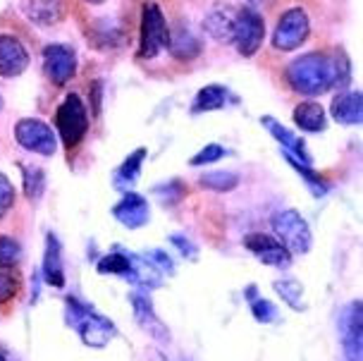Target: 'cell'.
<instances>
[{
    "instance_id": "18",
    "label": "cell",
    "mask_w": 363,
    "mask_h": 361,
    "mask_svg": "<svg viewBox=\"0 0 363 361\" xmlns=\"http://www.w3.org/2000/svg\"><path fill=\"white\" fill-rule=\"evenodd\" d=\"M206 31L220 43H230L232 41V29H235V15L230 12V8H216L206 17L203 22Z\"/></svg>"
},
{
    "instance_id": "7",
    "label": "cell",
    "mask_w": 363,
    "mask_h": 361,
    "mask_svg": "<svg viewBox=\"0 0 363 361\" xmlns=\"http://www.w3.org/2000/svg\"><path fill=\"white\" fill-rule=\"evenodd\" d=\"M308 17L301 8H291L280 17L275 27V34H272V46L277 50H294L299 48L308 36Z\"/></svg>"
},
{
    "instance_id": "26",
    "label": "cell",
    "mask_w": 363,
    "mask_h": 361,
    "mask_svg": "<svg viewBox=\"0 0 363 361\" xmlns=\"http://www.w3.org/2000/svg\"><path fill=\"white\" fill-rule=\"evenodd\" d=\"M289 160V165L294 167L299 175L306 179V184L311 187V191H313L315 196H323L328 191V187H325V182H323V177L318 175V172H313L311 170V165H306V163H301V160H296V158H291V156H284Z\"/></svg>"
},
{
    "instance_id": "37",
    "label": "cell",
    "mask_w": 363,
    "mask_h": 361,
    "mask_svg": "<svg viewBox=\"0 0 363 361\" xmlns=\"http://www.w3.org/2000/svg\"><path fill=\"white\" fill-rule=\"evenodd\" d=\"M0 361H8V359H5V357H3V354H0Z\"/></svg>"
},
{
    "instance_id": "36",
    "label": "cell",
    "mask_w": 363,
    "mask_h": 361,
    "mask_svg": "<svg viewBox=\"0 0 363 361\" xmlns=\"http://www.w3.org/2000/svg\"><path fill=\"white\" fill-rule=\"evenodd\" d=\"M86 3H94V5H99V3H103V0H86Z\"/></svg>"
},
{
    "instance_id": "8",
    "label": "cell",
    "mask_w": 363,
    "mask_h": 361,
    "mask_svg": "<svg viewBox=\"0 0 363 361\" xmlns=\"http://www.w3.org/2000/svg\"><path fill=\"white\" fill-rule=\"evenodd\" d=\"M342 347L347 361H363V304L361 299L352 301L340 318Z\"/></svg>"
},
{
    "instance_id": "23",
    "label": "cell",
    "mask_w": 363,
    "mask_h": 361,
    "mask_svg": "<svg viewBox=\"0 0 363 361\" xmlns=\"http://www.w3.org/2000/svg\"><path fill=\"white\" fill-rule=\"evenodd\" d=\"M272 289H275L284 304L289 309H294V311H303V309H306V304H303V285L299 280H294V278L275 280L272 282Z\"/></svg>"
},
{
    "instance_id": "11",
    "label": "cell",
    "mask_w": 363,
    "mask_h": 361,
    "mask_svg": "<svg viewBox=\"0 0 363 361\" xmlns=\"http://www.w3.org/2000/svg\"><path fill=\"white\" fill-rule=\"evenodd\" d=\"M43 67L45 74L53 79L57 87H65L77 72V55L69 46H48L43 50Z\"/></svg>"
},
{
    "instance_id": "27",
    "label": "cell",
    "mask_w": 363,
    "mask_h": 361,
    "mask_svg": "<svg viewBox=\"0 0 363 361\" xmlns=\"http://www.w3.org/2000/svg\"><path fill=\"white\" fill-rule=\"evenodd\" d=\"M19 259H22V247L12 240V237L0 235V266H17Z\"/></svg>"
},
{
    "instance_id": "3",
    "label": "cell",
    "mask_w": 363,
    "mask_h": 361,
    "mask_svg": "<svg viewBox=\"0 0 363 361\" xmlns=\"http://www.w3.org/2000/svg\"><path fill=\"white\" fill-rule=\"evenodd\" d=\"M272 232H275L277 242L282 244L289 254H306L311 249V228L308 223L303 221V216L299 211H282L272 218Z\"/></svg>"
},
{
    "instance_id": "19",
    "label": "cell",
    "mask_w": 363,
    "mask_h": 361,
    "mask_svg": "<svg viewBox=\"0 0 363 361\" xmlns=\"http://www.w3.org/2000/svg\"><path fill=\"white\" fill-rule=\"evenodd\" d=\"M291 118H294V125H299L301 130H306V132H323L328 125L325 111H323V108L313 101L299 103Z\"/></svg>"
},
{
    "instance_id": "6",
    "label": "cell",
    "mask_w": 363,
    "mask_h": 361,
    "mask_svg": "<svg viewBox=\"0 0 363 361\" xmlns=\"http://www.w3.org/2000/svg\"><path fill=\"white\" fill-rule=\"evenodd\" d=\"M265 36V22L256 10L242 8L235 12V29H232V41L237 43V50L246 57H251L261 48Z\"/></svg>"
},
{
    "instance_id": "30",
    "label": "cell",
    "mask_w": 363,
    "mask_h": 361,
    "mask_svg": "<svg viewBox=\"0 0 363 361\" xmlns=\"http://www.w3.org/2000/svg\"><path fill=\"white\" fill-rule=\"evenodd\" d=\"M144 259L151 263V266L158 270L160 275H174V263L170 256L165 254L163 249H151V251H146V256Z\"/></svg>"
},
{
    "instance_id": "38",
    "label": "cell",
    "mask_w": 363,
    "mask_h": 361,
    "mask_svg": "<svg viewBox=\"0 0 363 361\" xmlns=\"http://www.w3.org/2000/svg\"><path fill=\"white\" fill-rule=\"evenodd\" d=\"M0 111H3V99H0Z\"/></svg>"
},
{
    "instance_id": "2",
    "label": "cell",
    "mask_w": 363,
    "mask_h": 361,
    "mask_svg": "<svg viewBox=\"0 0 363 361\" xmlns=\"http://www.w3.org/2000/svg\"><path fill=\"white\" fill-rule=\"evenodd\" d=\"M67 323L79 331L84 345L96 347V350L106 347L118 335L115 326L110 323L106 316L94 311V306L84 304L77 296H67Z\"/></svg>"
},
{
    "instance_id": "24",
    "label": "cell",
    "mask_w": 363,
    "mask_h": 361,
    "mask_svg": "<svg viewBox=\"0 0 363 361\" xmlns=\"http://www.w3.org/2000/svg\"><path fill=\"white\" fill-rule=\"evenodd\" d=\"M146 160V148H136V151L129 156L118 172H115V179H118V187H129L139 179L141 172V163Z\"/></svg>"
},
{
    "instance_id": "25",
    "label": "cell",
    "mask_w": 363,
    "mask_h": 361,
    "mask_svg": "<svg viewBox=\"0 0 363 361\" xmlns=\"http://www.w3.org/2000/svg\"><path fill=\"white\" fill-rule=\"evenodd\" d=\"M199 182H201V187L213 189V191H232L239 184V175H235V172H227V170L208 172V175H203Z\"/></svg>"
},
{
    "instance_id": "28",
    "label": "cell",
    "mask_w": 363,
    "mask_h": 361,
    "mask_svg": "<svg viewBox=\"0 0 363 361\" xmlns=\"http://www.w3.org/2000/svg\"><path fill=\"white\" fill-rule=\"evenodd\" d=\"M17 289H19V280L15 270L8 266H0V304L10 301L17 294Z\"/></svg>"
},
{
    "instance_id": "35",
    "label": "cell",
    "mask_w": 363,
    "mask_h": 361,
    "mask_svg": "<svg viewBox=\"0 0 363 361\" xmlns=\"http://www.w3.org/2000/svg\"><path fill=\"white\" fill-rule=\"evenodd\" d=\"M249 3H254V5H263V3H268V0H249Z\"/></svg>"
},
{
    "instance_id": "22",
    "label": "cell",
    "mask_w": 363,
    "mask_h": 361,
    "mask_svg": "<svg viewBox=\"0 0 363 361\" xmlns=\"http://www.w3.org/2000/svg\"><path fill=\"white\" fill-rule=\"evenodd\" d=\"M167 48H170V53L177 57V60H191V57H196L201 53L196 36H194L189 29H179V31H174V34H170Z\"/></svg>"
},
{
    "instance_id": "5",
    "label": "cell",
    "mask_w": 363,
    "mask_h": 361,
    "mask_svg": "<svg viewBox=\"0 0 363 361\" xmlns=\"http://www.w3.org/2000/svg\"><path fill=\"white\" fill-rule=\"evenodd\" d=\"M170 41V29L160 12L158 5L148 3L144 5V15H141V43H139V57H155L163 48H167Z\"/></svg>"
},
{
    "instance_id": "20",
    "label": "cell",
    "mask_w": 363,
    "mask_h": 361,
    "mask_svg": "<svg viewBox=\"0 0 363 361\" xmlns=\"http://www.w3.org/2000/svg\"><path fill=\"white\" fill-rule=\"evenodd\" d=\"M29 17L36 24H55L65 17V5L62 0H31L29 3Z\"/></svg>"
},
{
    "instance_id": "31",
    "label": "cell",
    "mask_w": 363,
    "mask_h": 361,
    "mask_svg": "<svg viewBox=\"0 0 363 361\" xmlns=\"http://www.w3.org/2000/svg\"><path fill=\"white\" fill-rule=\"evenodd\" d=\"M251 313L258 323H272L277 318V309L268 299H251Z\"/></svg>"
},
{
    "instance_id": "16",
    "label": "cell",
    "mask_w": 363,
    "mask_h": 361,
    "mask_svg": "<svg viewBox=\"0 0 363 361\" xmlns=\"http://www.w3.org/2000/svg\"><path fill=\"white\" fill-rule=\"evenodd\" d=\"M333 118L342 125H361L363 120V96L361 91H345L333 101Z\"/></svg>"
},
{
    "instance_id": "34",
    "label": "cell",
    "mask_w": 363,
    "mask_h": 361,
    "mask_svg": "<svg viewBox=\"0 0 363 361\" xmlns=\"http://www.w3.org/2000/svg\"><path fill=\"white\" fill-rule=\"evenodd\" d=\"M170 242L174 244V247H177L179 249V254L182 256H184V259H196V256H199V249L196 247H194V244L189 242V240H186V237H182V235H172L170 237Z\"/></svg>"
},
{
    "instance_id": "4",
    "label": "cell",
    "mask_w": 363,
    "mask_h": 361,
    "mask_svg": "<svg viewBox=\"0 0 363 361\" xmlns=\"http://www.w3.org/2000/svg\"><path fill=\"white\" fill-rule=\"evenodd\" d=\"M57 132L62 137V144L67 148H74L84 139V134L89 130V118H86V106L77 94H69L62 101V106L57 108L55 115Z\"/></svg>"
},
{
    "instance_id": "32",
    "label": "cell",
    "mask_w": 363,
    "mask_h": 361,
    "mask_svg": "<svg viewBox=\"0 0 363 361\" xmlns=\"http://www.w3.org/2000/svg\"><path fill=\"white\" fill-rule=\"evenodd\" d=\"M227 151L220 144H206L196 156L191 158V165H206V163H216V160L225 158Z\"/></svg>"
},
{
    "instance_id": "15",
    "label": "cell",
    "mask_w": 363,
    "mask_h": 361,
    "mask_svg": "<svg viewBox=\"0 0 363 361\" xmlns=\"http://www.w3.org/2000/svg\"><path fill=\"white\" fill-rule=\"evenodd\" d=\"M129 301H132V309H134V316H136V323L144 328L146 333H151L153 338L158 340H167V328L160 323V318L155 316L153 311V301L148 292H132L129 294Z\"/></svg>"
},
{
    "instance_id": "1",
    "label": "cell",
    "mask_w": 363,
    "mask_h": 361,
    "mask_svg": "<svg viewBox=\"0 0 363 361\" xmlns=\"http://www.w3.org/2000/svg\"><path fill=\"white\" fill-rule=\"evenodd\" d=\"M287 82L294 91L320 96L335 87V60L325 53H306L287 70Z\"/></svg>"
},
{
    "instance_id": "10",
    "label": "cell",
    "mask_w": 363,
    "mask_h": 361,
    "mask_svg": "<svg viewBox=\"0 0 363 361\" xmlns=\"http://www.w3.org/2000/svg\"><path fill=\"white\" fill-rule=\"evenodd\" d=\"M244 247L249 249L258 261L265 263V266H272V268H289V263H291V254L282 247L280 242L275 240V237H270V235H261V232H251V235H246Z\"/></svg>"
},
{
    "instance_id": "13",
    "label": "cell",
    "mask_w": 363,
    "mask_h": 361,
    "mask_svg": "<svg viewBox=\"0 0 363 361\" xmlns=\"http://www.w3.org/2000/svg\"><path fill=\"white\" fill-rule=\"evenodd\" d=\"M261 122L265 125V130H268L272 137H275L282 144V153H284V156H291V158L301 160V163L311 165V156H308V151H306V141L296 137L294 132H289L287 127H282L280 122H277L275 118H270V115H263Z\"/></svg>"
},
{
    "instance_id": "12",
    "label": "cell",
    "mask_w": 363,
    "mask_h": 361,
    "mask_svg": "<svg viewBox=\"0 0 363 361\" xmlns=\"http://www.w3.org/2000/svg\"><path fill=\"white\" fill-rule=\"evenodd\" d=\"M29 67V53L15 36H0V77H17Z\"/></svg>"
},
{
    "instance_id": "14",
    "label": "cell",
    "mask_w": 363,
    "mask_h": 361,
    "mask_svg": "<svg viewBox=\"0 0 363 361\" xmlns=\"http://www.w3.org/2000/svg\"><path fill=\"white\" fill-rule=\"evenodd\" d=\"M148 213H151V211H148V201L144 196L132 194V191L122 196V201L113 209V216L129 230L144 228L148 223Z\"/></svg>"
},
{
    "instance_id": "29",
    "label": "cell",
    "mask_w": 363,
    "mask_h": 361,
    "mask_svg": "<svg viewBox=\"0 0 363 361\" xmlns=\"http://www.w3.org/2000/svg\"><path fill=\"white\" fill-rule=\"evenodd\" d=\"M43 187H45V175L43 170L38 167H31V170H24V194L29 199H38L43 194Z\"/></svg>"
},
{
    "instance_id": "21",
    "label": "cell",
    "mask_w": 363,
    "mask_h": 361,
    "mask_svg": "<svg viewBox=\"0 0 363 361\" xmlns=\"http://www.w3.org/2000/svg\"><path fill=\"white\" fill-rule=\"evenodd\" d=\"M227 99H230V94H227L225 87H220V84H208V87H203L201 91L196 94V99H194V113H208V111H220V108L225 106Z\"/></svg>"
},
{
    "instance_id": "9",
    "label": "cell",
    "mask_w": 363,
    "mask_h": 361,
    "mask_svg": "<svg viewBox=\"0 0 363 361\" xmlns=\"http://www.w3.org/2000/svg\"><path fill=\"white\" fill-rule=\"evenodd\" d=\"M15 137L19 146L38 153V156H53L55 153V146H57L55 134L41 120H31V118L19 120L15 127Z\"/></svg>"
},
{
    "instance_id": "33",
    "label": "cell",
    "mask_w": 363,
    "mask_h": 361,
    "mask_svg": "<svg viewBox=\"0 0 363 361\" xmlns=\"http://www.w3.org/2000/svg\"><path fill=\"white\" fill-rule=\"evenodd\" d=\"M15 204V189H12V182L0 172V218H3Z\"/></svg>"
},
{
    "instance_id": "17",
    "label": "cell",
    "mask_w": 363,
    "mask_h": 361,
    "mask_svg": "<svg viewBox=\"0 0 363 361\" xmlns=\"http://www.w3.org/2000/svg\"><path fill=\"white\" fill-rule=\"evenodd\" d=\"M43 278L50 287L65 285V268H62V249L55 235L45 237V254H43Z\"/></svg>"
}]
</instances>
